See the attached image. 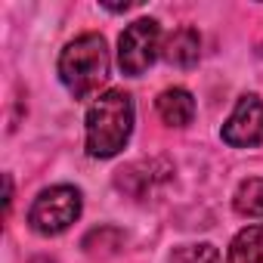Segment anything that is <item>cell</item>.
<instances>
[{"mask_svg":"<svg viewBox=\"0 0 263 263\" xmlns=\"http://www.w3.org/2000/svg\"><path fill=\"white\" fill-rule=\"evenodd\" d=\"M134 134V99L124 90H105L87 108V155L111 158Z\"/></svg>","mask_w":263,"mask_h":263,"instance_id":"obj_1","label":"cell"},{"mask_svg":"<svg viewBox=\"0 0 263 263\" xmlns=\"http://www.w3.org/2000/svg\"><path fill=\"white\" fill-rule=\"evenodd\" d=\"M108 68H111L108 47L102 34H93V31L74 37L59 56V78L74 99L93 96L108 81Z\"/></svg>","mask_w":263,"mask_h":263,"instance_id":"obj_2","label":"cell"},{"mask_svg":"<svg viewBox=\"0 0 263 263\" xmlns=\"http://www.w3.org/2000/svg\"><path fill=\"white\" fill-rule=\"evenodd\" d=\"M81 204L84 201L74 186H50L34 198L28 223L37 235H59L81 217Z\"/></svg>","mask_w":263,"mask_h":263,"instance_id":"obj_3","label":"cell"},{"mask_svg":"<svg viewBox=\"0 0 263 263\" xmlns=\"http://www.w3.org/2000/svg\"><path fill=\"white\" fill-rule=\"evenodd\" d=\"M161 53V25L155 19H137L118 37V65L124 74H143Z\"/></svg>","mask_w":263,"mask_h":263,"instance_id":"obj_4","label":"cell"},{"mask_svg":"<svg viewBox=\"0 0 263 263\" xmlns=\"http://www.w3.org/2000/svg\"><path fill=\"white\" fill-rule=\"evenodd\" d=\"M220 137H223V143H229L235 149H251V146L263 143V102H260V96L248 93L235 102Z\"/></svg>","mask_w":263,"mask_h":263,"instance_id":"obj_5","label":"cell"},{"mask_svg":"<svg viewBox=\"0 0 263 263\" xmlns=\"http://www.w3.org/2000/svg\"><path fill=\"white\" fill-rule=\"evenodd\" d=\"M155 105H158L161 121L171 124V127H186L195 118V99H192V93L186 87H167V90H161Z\"/></svg>","mask_w":263,"mask_h":263,"instance_id":"obj_6","label":"cell"},{"mask_svg":"<svg viewBox=\"0 0 263 263\" xmlns=\"http://www.w3.org/2000/svg\"><path fill=\"white\" fill-rule=\"evenodd\" d=\"M167 62L177 65V68H192L201 56V41H198V31L195 28H177L171 37H167V50H164Z\"/></svg>","mask_w":263,"mask_h":263,"instance_id":"obj_7","label":"cell"},{"mask_svg":"<svg viewBox=\"0 0 263 263\" xmlns=\"http://www.w3.org/2000/svg\"><path fill=\"white\" fill-rule=\"evenodd\" d=\"M226 263H263V223H251L232 238Z\"/></svg>","mask_w":263,"mask_h":263,"instance_id":"obj_8","label":"cell"},{"mask_svg":"<svg viewBox=\"0 0 263 263\" xmlns=\"http://www.w3.org/2000/svg\"><path fill=\"white\" fill-rule=\"evenodd\" d=\"M232 208H235V214L251 217V220L263 217V180L260 177L241 180L235 195H232Z\"/></svg>","mask_w":263,"mask_h":263,"instance_id":"obj_9","label":"cell"},{"mask_svg":"<svg viewBox=\"0 0 263 263\" xmlns=\"http://www.w3.org/2000/svg\"><path fill=\"white\" fill-rule=\"evenodd\" d=\"M171 263H223L214 245H180L171 254Z\"/></svg>","mask_w":263,"mask_h":263,"instance_id":"obj_10","label":"cell"}]
</instances>
